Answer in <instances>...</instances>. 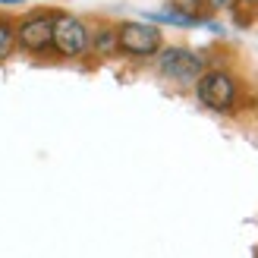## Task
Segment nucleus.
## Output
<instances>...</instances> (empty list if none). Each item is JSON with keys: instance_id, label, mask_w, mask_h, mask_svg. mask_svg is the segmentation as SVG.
<instances>
[{"instance_id": "20e7f679", "label": "nucleus", "mask_w": 258, "mask_h": 258, "mask_svg": "<svg viewBox=\"0 0 258 258\" xmlns=\"http://www.w3.org/2000/svg\"><path fill=\"white\" fill-rule=\"evenodd\" d=\"M158 70L176 85H192L205 73V60L189 47H164L158 50Z\"/></svg>"}, {"instance_id": "7ed1b4c3", "label": "nucleus", "mask_w": 258, "mask_h": 258, "mask_svg": "<svg viewBox=\"0 0 258 258\" xmlns=\"http://www.w3.org/2000/svg\"><path fill=\"white\" fill-rule=\"evenodd\" d=\"M164 44V35L154 22H120L117 47L129 57H154Z\"/></svg>"}, {"instance_id": "0eeeda50", "label": "nucleus", "mask_w": 258, "mask_h": 258, "mask_svg": "<svg viewBox=\"0 0 258 258\" xmlns=\"http://www.w3.org/2000/svg\"><path fill=\"white\" fill-rule=\"evenodd\" d=\"M13 47H16V29H13V22L0 19V63L13 54Z\"/></svg>"}, {"instance_id": "f257e3e1", "label": "nucleus", "mask_w": 258, "mask_h": 258, "mask_svg": "<svg viewBox=\"0 0 258 258\" xmlns=\"http://www.w3.org/2000/svg\"><path fill=\"white\" fill-rule=\"evenodd\" d=\"M192 85H196V98H199L208 110L230 113V110L236 107L239 85H236V79H233L227 70H205Z\"/></svg>"}, {"instance_id": "6e6552de", "label": "nucleus", "mask_w": 258, "mask_h": 258, "mask_svg": "<svg viewBox=\"0 0 258 258\" xmlns=\"http://www.w3.org/2000/svg\"><path fill=\"white\" fill-rule=\"evenodd\" d=\"M170 7L176 13H186V16H199V13L208 7V0H170Z\"/></svg>"}, {"instance_id": "f03ea898", "label": "nucleus", "mask_w": 258, "mask_h": 258, "mask_svg": "<svg viewBox=\"0 0 258 258\" xmlns=\"http://www.w3.org/2000/svg\"><path fill=\"white\" fill-rule=\"evenodd\" d=\"M50 50H57V54L67 57V60L85 57L88 50H92V32H88V25L79 16H73V13H54Z\"/></svg>"}, {"instance_id": "1a4fd4ad", "label": "nucleus", "mask_w": 258, "mask_h": 258, "mask_svg": "<svg viewBox=\"0 0 258 258\" xmlns=\"http://www.w3.org/2000/svg\"><path fill=\"white\" fill-rule=\"evenodd\" d=\"M230 4H233V0H208L211 10H224V7H230Z\"/></svg>"}, {"instance_id": "423d86ee", "label": "nucleus", "mask_w": 258, "mask_h": 258, "mask_svg": "<svg viewBox=\"0 0 258 258\" xmlns=\"http://www.w3.org/2000/svg\"><path fill=\"white\" fill-rule=\"evenodd\" d=\"M92 47L98 50L101 57H107V54H113V50H120L117 47V29H98L95 35H92Z\"/></svg>"}, {"instance_id": "39448f33", "label": "nucleus", "mask_w": 258, "mask_h": 258, "mask_svg": "<svg viewBox=\"0 0 258 258\" xmlns=\"http://www.w3.org/2000/svg\"><path fill=\"white\" fill-rule=\"evenodd\" d=\"M50 38H54V13H35L16 25V47L32 57L47 54Z\"/></svg>"}, {"instance_id": "9d476101", "label": "nucleus", "mask_w": 258, "mask_h": 258, "mask_svg": "<svg viewBox=\"0 0 258 258\" xmlns=\"http://www.w3.org/2000/svg\"><path fill=\"white\" fill-rule=\"evenodd\" d=\"M255 4H258V0H255Z\"/></svg>"}]
</instances>
